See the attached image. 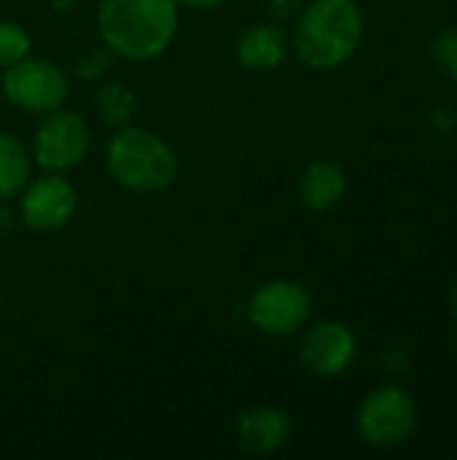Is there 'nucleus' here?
<instances>
[{
	"label": "nucleus",
	"instance_id": "nucleus-1",
	"mask_svg": "<svg viewBox=\"0 0 457 460\" xmlns=\"http://www.w3.org/2000/svg\"><path fill=\"white\" fill-rule=\"evenodd\" d=\"M100 35L124 59H154L170 49L178 32V0H102Z\"/></svg>",
	"mask_w": 457,
	"mask_h": 460
},
{
	"label": "nucleus",
	"instance_id": "nucleus-11",
	"mask_svg": "<svg viewBox=\"0 0 457 460\" xmlns=\"http://www.w3.org/2000/svg\"><path fill=\"white\" fill-rule=\"evenodd\" d=\"M286 57V35L277 24H250L237 40V59L248 70H272Z\"/></svg>",
	"mask_w": 457,
	"mask_h": 460
},
{
	"label": "nucleus",
	"instance_id": "nucleus-16",
	"mask_svg": "<svg viewBox=\"0 0 457 460\" xmlns=\"http://www.w3.org/2000/svg\"><path fill=\"white\" fill-rule=\"evenodd\" d=\"M434 57L439 67L457 81V27L442 30L434 40Z\"/></svg>",
	"mask_w": 457,
	"mask_h": 460
},
{
	"label": "nucleus",
	"instance_id": "nucleus-6",
	"mask_svg": "<svg viewBox=\"0 0 457 460\" xmlns=\"http://www.w3.org/2000/svg\"><path fill=\"white\" fill-rule=\"evenodd\" d=\"M89 124L75 111H51L32 137L35 162L43 170H70L83 162L89 151Z\"/></svg>",
	"mask_w": 457,
	"mask_h": 460
},
{
	"label": "nucleus",
	"instance_id": "nucleus-17",
	"mask_svg": "<svg viewBox=\"0 0 457 460\" xmlns=\"http://www.w3.org/2000/svg\"><path fill=\"white\" fill-rule=\"evenodd\" d=\"M178 3L191 5V8H213V5H218V3H224V0H178Z\"/></svg>",
	"mask_w": 457,
	"mask_h": 460
},
{
	"label": "nucleus",
	"instance_id": "nucleus-10",
	"mask_svg": "<svg viewBox=\"0 0 457 460\" xmlns=\"http://www.w3.org/2000/svg\"><path fill=\"white\" fill-rule=\"evenodd\" d=\"M291 437V423L286 412L275 407H253L250 412L242 415L237 426V439L245 450L267 456L280 450Z\"/></svg>",
	"mask_w": 457,
	"mask_h": 460
},
{
	"label": "nucleus",
	"instance_id": "nucleus-3",
	"mask_svg": "<svg viewBox=\"0 0 457 460\" xmlns=\"http://www.w3.org/2000/svg\"><path fill=\"white\" fill-rule=\"evenodd\" d=\"M105 159L113 181L137 194L162 191L178 175L175 151L156 132L140 127H121L110 137Z\"/></svg>",
	"mask_w": 457,
	"mask_h": 460
},
{
	"label": "nucleus",
	"instance_id": "nucleus-8",
	"mask_svg": "<svg viewBox=\"0 0 457 460\" xmlns=\"http://www.w3.org/2000/svg\"><path fill=\"white\" fill-rule=\"evenodd\" d=\"M75 210V189L59 175H43L24 189L22 218L35 232L62 229Z\"/></svg>",
	"mask_w": 457,
	"mask_h": 460
},
{
	"label": "nucleus",
	"instance_id": "nucleus-2",
	"mask_svg": "<svg viewBox=\"0 0 457 460\" xmlns=\"http://www.w3.org/2000/svg\"><path fill=\"white\" fill-rule=\"evenodd\" d=\"M364 38V13L356 0H315L296 24V51L318 70L347 62Z\"/></svg>",
	"mask_w": 457,
	"mask_h": 460
},
{
	"label": "nucleus",
	"instance_id": "nucleus-4",
	"mask_svg": "<svg viewBox=\"0 0 457 460\" xmlns=\"http://www.w3.org/2000/svg\"><path fill=\"white\" fill-rule=\"evenodd\" d=\"M3 92L22 111L51 113L67 97V75L54 62L24 57L22 62L5 67Z\"/></svg>",
	"mask_w": 457,
	"mask_h": 460
},
{
	"label": "nucleus",
	"instance_id": "nucleus-14",
	"mask_svg": "<svg viewBox=\"0 0 457 460\" xmlns=\"http://www.w3.org/2000/svg\"><path fill=\"white\" fill-rule=\"evenodd\" d=\"M135 92L124 84H108L97 94V113L110 127H124L135 113Z\"/></svg>",
	"mask_w": 457,
	"mask_h": 460
},
{
	"label": "nucleus",
	"instance_id": "nucleus-13",
	"mask_svg": "<svg viewBox=\"0 0 457 460\" xmlns=\"http://www.w3.org/2000/svg\"><path fill=\"white\" fill-rule=\"evenodd\" d=\"M30 178V154L19 137L0 132V199L16 197Z\"/></svg>",
	"mask_w": 457,
	"mask_h": 460
},
{
	"label": "nucleus",
	"instance_id": "nucleus-5",
	"mask_svg": "<svg viewBox=\"0 0 457 460\" xmlns=\"http://www.w3.org/2000/svg\"><path fill=\"white\" fill-rule=\"evenodd\" d=\"M310 310L312 302L304 286L294 280H272L253 294L248 305V318L259 332L269 337H288L304 326Z\"/></svg>",
	"mask_w": 457,
	"mask_h": 460
},
{
	"label": "nucleus",
	"instance_id": "nucleus-12",
	"mask_svg": "<svg viewBox=\"0 0 457 460\" xmlns=\"http://www.w3.org/2000/svg\"><path fill=\"white\" fill-rule=\"evenodd\" d=\"M345 191H347V178H345L342 167L334 162H312L299 183L302 202L318 213L339 205Z\"/></svg>",
	"mask_w": 457,
	"mask_h": 460
},
{
	"label": "nucleus",
	"instance_id": "nucleus-18",
	"mask_svg": "<svg viewBox=\"0 0 457 460\" xmlns=\"http://www.w3.org/2000/svg\"><path fill=\"white\" fill-rule=\"evenodd\" d=\"M8 226H11V210H8V208L3 205V199H0V232L8 229Z\"/></svg>",
	"mask_w": 457,
	"mask_h": 460
},
{
	"label": "nucleus",
	"instance_id": "nucleus-7",
	"mask_svg": "<svg viewBox=\"0 0 457 460\" xmlns=\"http://www.w3.org/2000/svg\"><path fill=\"white\" fill-rule=\"evenodd\" d=\"M358 429L369 445H399L415 429V402L401 388H377L358 410Z\"/></svg>",
	"mask_w": 457,
	"mask_h": 460
},
{
	"label": "nucleus",
	"instance_id": "nucleus-15",
	"mask_svg": "<svg viewBox=\"0 0 457 460\" xmlns=\"http://www.w3.org/2000/svg\"><path fill=\"white\" fill-rule=\"evenodd\" d=\"M30 54V35L13 22H0V67H11Z\"/></svg>",
	"mask_w": 457,
	"mask_h": 460
},
{
	"label": "nucleus",
	"instance_id": "nucleus-9",
	"mask_svg": "<svg viewBox=\"0 0 457 460\" xmlns=\"http://www.w3.org/2000/svg\"><path fill=\"white\" fill-rule=\"evenodd\" d=\"M356 350V334L345 323L323 321L307 332L302 342V361L318 377H337L353 364Z\"/></svg>",
	"mask_w": 457,
	"mask_h": 460
}]
</instances>
